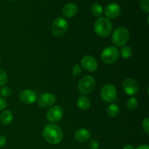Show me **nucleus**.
<instances>
[{"mask_svg": "<svg viewBox=\"0 0 149 149\" xmlns=\"http://www.w3.org/2000/svg\"><path fill=\"white\" fill-rule=\"evenodd\" d=\"M7 106V103L5 99L0 97V111H2L6 109Z\"/></svg>", "mask_w": 149, "mask_h": 149, "instance_id": "28", "label": "nucleus"}, {"mask_svg": "<svg viewBox=\"0 0 149 149\" xmlns=\"http://www.w3.org/2000/svg\"><path fill=\"white\" fill-rule=\"evenodd\" d=\"M63 116V110L59 106H52L47 113V119L49 122L55 123L59 122Z\"/></svg>", "mask_w": 149, "mask_h": 149, "instance_id": "10", "label": "nucleus"}, {"mask_svg": "<svg viewBox=\"0 0 149 149\" xmlns=\"http://www.w3.org/2000/svg\"><path fill=\"white\" fill-rule=\"evenodd\" d=\"M91 13L95 17H100L103 13V6L99 3H95L91 7Z\"/></svg>", "mask_w": 149, "mask_h": 149, "instance_id": "20", "label": "nucleus"}, {"mask_svg": "<svg viewBox=\"0 0 149 149\" xmlns=\"http://www.w3.org/2000/svg\"><path fill=\"white\" fill-rule=\"evenodd\" d=\"M37 104L41 108H49L53 106L55 103L56 98L52 93H45L37 97Z\"/></svg>", "mask_w": 149, "mask_h": 149, "instance_id": "8", "label": "nucleus"}, {"mask_svg": "<svg viewBox=\"0 0 149 149\" xmlns=\"http://www.w3.org/2000/svg\"><path fill=\"white\" fill-rule=\"evenodd\" d=\"M95 86V79L92 76H85L78 84V90L82 94H90Z\"/></svg>", "mask_w": 149, "mask_h": 149, "instance_id": "6", "label": "nucleus"}, {"mask_svg": "<svg viewBox=\"0 0 149 149\" xmlns=\"http://www.w3.org/2000/svg\"><path fill=\"white\" fill-rule=\"evenodd\" d=\"M106 113L109 117H116L119 113V107L114 103L110 104L106 109Z\"/></svg>", "mask_w": 149, "mask_h": 149, "instance_id": "18", "label": "nucleus"}, {"mask_svg": "<svg viewBox=\"0 0 149 149\" xmlns=\"http://www.w3.org/2000/svg\"><path fill=\"white\" fill-rule=\"evenodd\" d=\"M1 95L4 97H9L12 95V90L7 86H4L1 89Z\"/></svg>", "mask_w": 149, "mask_h": 149, "instance_id": "23", "label": "nucleus"}, {"mask_svg": "<svg viewBox=\"0 0 149 149\" xmlns=\"http://www.w3.org/2000/svg\"><path fill=\"white\" fill-rule=\"evenodd\" d=\"M78 12V7L77 4L74 3H68L65 4L62 9V13L65 17H73L77 15Z\"/></svg>", "mask_w": 149, "mask_h": 149, "instance_id": "14", "label": "nucleus"}, {"mask_svg": "<svg viewBox=\"0 0 149 149\" xmlns=\"http://www.w3.org/2000/svg\"><path fill=\"white\" fill-rule=\"evenodd\" d=\"M142 127L144 132H145L147 135H148L149 134V119L148 118H146V119H143L142 123Z\"/></svg>", "mask_w": 149, "mask_h": 149, "instance_id": "26", "label": "nucleus"}, {"mask_svg": "<svg viewBox=\"0 0 149 149\" xmlns=\"http://www.w3.org/2000/svg\"><path fill=\"white\" fill-rule=\"evenodd\" d=\"M104 13L106 17H108V19L116 18L121 13L120 6L116 3H111L106 7Z\"/></svg>", "mask_w": 149, "mask_h": 149, "instance_id": "13", "label": "nucleus"}, {"mask_svg": "<svg viewBox=\"0 0 149 149\" xmlns=\"http://www.w3.org/2000/svg\"><path fill=\"white\" fill-rule=\"evenodd\" d=\"M135 149H149V147L147 145H141Z\"/></svg>", "mask_w": 149, "mask_h": 149, "instance_id": "30", "label": "nucleus"}, {"mask_svg": "<svg viewBox=\"0 0 149 149\" xmlns=\"http://www.w3.org/2000/svg\"><path fill=\"white\" fill-rule=\"evenodd\" d=\"M7 74L4 70L0 68V87H2L7 81Z\"/></svg>", "mask_w": 149, "mask_h": 149, "instance_id": "22", "label": "nucleus"}, {"mask_svg": "<svg viewBox=\"0 0 149 149\" xmlns=\"http://www.w3.org/2000/svg\"><path fill=\"white\" fill-rule=\"evenodd\" d=\"M113 30V24L106 17H99L94 25L95 33L100 37L109 36Z\"/></svg>", "mask_w": 149, "mask_h": 149, "instance_id": "2", "label": "nucleus"}, {"mask_svg": "<svg viewBox=\"0 0 149 149\" xmlns=\"http://www.w3.org/2000/svg\"><path fill=\"white\" fill-rule=\"evenodd\" d=\"M0 62H1V58H0Z\"/></svg>", "mask_w": 149, "mask_h": 149, "instance_id": "32", "label": "nucleus"}, {"mask_svg": "<svg viewBox=\"0 0 149 149\" xmlns=\"http://www.w3.org/2000/svg\"><path fill=\"white\" fill-rule=\"evenodd\" d=\"M81 64L83 68L90 72L95 71L98 66L96 59L91 55H85L83 57L81 61Z\"/></svg>", "mask_w": 149, "mask_h": 149, "instance_id": "12", "label": "nucleus"}, {"mask_svg": "<svg viewBox=\"0 0 149 149\" xmlns=\"http://www.w3.org/2000/svg\"><path fill=\"white\" fill-rule=\"evenodd\" d=\"M123 149H135V148H134L132 145H130V144H128V145L125 146L124 147Z\"/></svg>", "mask_w": 149, "mask_h": 149, "instance_id": "31", "label": "nucleus"}, {"mask_svg": "<svg viewBox=\"0 0 149 149\" xmlns=\"http://www.w3.org/2000/svg\"><path fill=\"white\" fill-rule=\"evenodd\" d=\"M100 96L105 102L112 103L116 98V88L112 84H106L100 90Z\"/></svg>", "mask_w": 149, "mask_h": 149, "instance_id": "7", "label": "nucleus"}, {"mask_svg": "<svg viewBox=\"0 0 149 149\" xmlns=\"http://www.w3.org/2000/svg\"><path fill=\"white\" fill-rule=\"evenodd\" d=\"M13 119V115L10 111L5 110L1 113L0 116V121L4 125H7L12 122Z\"/></svg>", "mask_w": 149, "mask_h": 149, "instance_id": "17", "label": "nucleus"}, {"mask_svg": "<svg viewBox=\"0 0 149 149\" xmlns=\"http://www.w3.org/2000/svg\"><path fill=\"white\" fill-rule=\"evenodd\" d=\"M76 141L79 143H84L90 138V132L88 130L81 128L76 131L74 134Z\"/></svg>", "mask_w": 149, "mask_h": 149, "instance_id": "15", "label": "nucleus"}, {"mask_svg": "<svg viewBox=\"0 0 149 149\" xmlns=\"http://www.w3.org/2000/svg\"><path fill=\"white\" fill-rule=\"evenodd\" d=\"M42 136L48 143L56 145L62 141L63 138V132L62 129L55 124H49L44 128Z\"/></svg>", "mask_w": 149, "mask_h": 149, "instance_id": "1", "label": "nucleus"}, {"mask_svg": "<svg viewBox=\"0 0 149 149\" xmlns=\"http://www.w3.org/2000/svg\"><path fill=\"white\" fill-rule=\"evenodd\" d=\"M81 72H82V69H81V67L80 66L79 64H76V65L73 67L72 75L74 76V77H79L81 74Z\"/></svg>", "mask_w": 149, "mask_h": 149, "instance_id": "24", "label": "nucleus"}, {"mask_svg": "<svg viewBox=\"0 0 149 149\" xmlns=\"http://www.w3.org/2000/svg\"><path fill=\"white\" fill-rule=\"evenodd\" d=\"M140 7L146 13L149 12V0H140Z\"/></svg>", "mask_w": 149, "mask_h": 149, "instance_id": "25", "label": "nucleus"}, {"mask_svg": "<svg viewBox=\"0 0 149 149\" xmlns=\"http://www.w3.org/2000/svg\"><path fill=\"white\" fill-rule=\"evenodd\" d=\"M19 100L26 104H32L37 100V94L34 90H24L20 92L18 95Z\"/></svg>", "mask_w": 149, "mask_h": 149, "instance_id": "11", "label": "nucleus"}, {"mask_svg": "<svg viewBox=\"0 0 149 149\" xmlns=\"http://www.w3.org/2000/svg\"><path fill=\"white\" fill-rule=\"evenodd\" d=\"M88 147L90 149H98L99 148V143L97 140L92 139L90 142L89 143Z\"/></svg>", "mask_w": 149, "mask_h": 149, "instance_id": "27", "label": "nucleus"}, {"mask_svg": "<svg viewBox=\"0 0 149 149\" xmlns=\"http://www.w3.org/2000/svg\"><path fill=\"white\" fill-rule=\"evenodd\" d=\"M138 102L135 97H130L127 100L126 103V106L127 109L130 111H134L138 107Z\"/></svg>", "mask_w": 149, "mask_h": 149, "instance_id": "21", "label": "nucleus"}, {"mask_svg": "<svg viewBox=\"0 0 149 149\" xmlns=\"http://www.w3.org/2000/svg\"><path fill=\"white\" fill-rule=\"evenodd\" d=\"M119 57V52L115 47L110 46L105 48L101 52V61L106 64H112L116 62Z\"/></svg>", "mask_w": 149, "mask_h": 149, "instance_id": "5", "label": "nucleus"}, {"mask_svg": "<svg viewBox=\"0 0 149 149\" xmlns=\"http://www.w3.org/2000/svg\"><path fill=\"white\" fill-rule=\"evenodd\" d=\"M6 142H7V140H6L5 137L3 136V135H0V148L4 146Z\"/></svg>", "mask_w": 149, "mask_h": 149, "instance_id": "29", "label": "nucleus"}, {"mask_svg": "<svg viewBox=\"0 0 149 149\" xmlns=\"http://www.w3.org/2000/svg\"><path fill=\"white\" fill-rule=\"evenodd\" d=\"M121 55L124 59H128L130 58L133 54V50H132V47L129 45H124L122 46V49H121Z\"/></svg>", "mask_w": 149, "mask_h": 149, "instance_id": "19", "label": "nucleus"}, {"mask_svg": "<svg viewBox=\"0 0 149 149\" xmlns=\"http://www.w3.org/2000/svg\"><path fill=\"white\" fill-rule=\"evenodd\" d=\"M130 39V32L125 27L116 28L112 34V42L116 47H122L126 45Z\"/></svg>", "mask_w": 149, "mask_h": 149, "instance_id": "3", "label": "nucleus"}, {"mask_svg": "<svg viewBox=\"0 0 149 149\" xmlns=\"http://www.w3.org/2000/svg\"><path fill=\"white\" fill-rule=\"evenodd\" d=\"M77 106L80 109L83 111H87L91 106V102H90V99L86 96H79L77 99Z\"/></svg>", "mask_w": 149, "mask_h": 149, "instance_id": "16", "label": "nucleus"}, {"mask_svg": "<svg viewBox=\"0 0 149 149\" xmlns=\"http://www.w3.org/2000/svg\"><path fill=\"white\" fill-rule=\"evenodd\" d=\"M8 1H13V0H8Z\"/></svg>", "mask_w": 149, "mask_h": 149, "instance_id": "33", "label": "nucleus"}, {"mask_svg": "<svg viewBox=\"0 0 149 149\" xmlns=\"http://www.w3.org/2000/svg\"><path fill=\"white\" fill-rule=\"evenodd\" d=\"M68 23L65 18L58 17L54 20L52 25V32L54 36L61 37L68 31Z\"/></svg>", "mask_w": 149, "mask_h": 149, "instance_id": "4", "label": "nucleus"}, {"mask_svg": "<svg viewBox=\"0 0 149 149\" xmlns=\"http://www.w3.org/2000/svg\"><path fill=\"white\" fill-rule=\"evenodd\" d=\"M122 89L128 95H134L138 93L139 90V86L138 82L134 79L127 78L124 80L122 83Z\"/></svg>", "mask_w": 149, "mask_h": 149, "instance_id": "9", "label": "nucleus"}]
</instances>
